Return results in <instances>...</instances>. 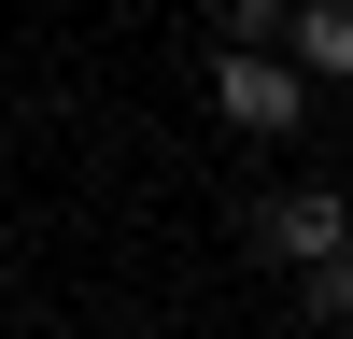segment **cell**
<instances>
[{
	"instance_id": "7a4b0ae2",
	"label": "cell",
	"mask_w": 353,
	"mask_h": 339,
	"mask_svg": "<svg viewBox=\"0 0 353 339\" xmlns=\"http://www.w3.org/2000/svg\"><path fill=\"white\" fill-rule=\"evenodd\" d=\"M339 240H353V198L339 184H269L254 198V254H269V269H325Z\"/></svg>"
},
{
	"instance_id": "3957f363",
	"label": "cell",
	"mask_w": 353,
	"mask_h": 339,
	"mask_svg": "<svg viewBox=\"0 0 353 339\" xmlns=\"http://www.w3.org/2000/svg\"><path fill=\"white\" fill-rule=\"evenodd\" d=\"M283 56H297L311 85H353V0H297V28H283Z\"/></svg>"
},
{
	"instance_id": "5b68a950",
	"label": "cell",
	"mask_w": 353,
	"mask_h": 339,
	"mask_svg": "<svg viewBox=\"0 0 353 339\" xmlns=\"http://www.w3.org/2000/svg\"><path fill=\"white\" fill-rule=\"evenodd\" d=\"M297 28V0H212V43H283Z\"/></svg>"
},
{
	"instance_id": "277c9868",
	"label": "cell",
	"mask_w": 353,
	"mask_h": 339,
	"mask_svg": "<svg viewBox=\"0 0 353 339\" xmlns=\"http://www.w3.org/2000/svg\"><path fill=\"white\" fill-rule=\"evenodd\" d=\"M297 297H311V325H339V339H353V240L325 254V269H297Z\"/></svg>"
},
{
	"instance_id": "8992f818",
	"label": "cell",
	"mask_w": 353,
	"mask_h": 339,
	"mask_svg": "<svg viewBox=\"0 0 353 339\" xmlns=\"http://www.w3.org/2000/svg\"><path fill=\"white\" fill-rule=\"evenodd\" d=\"M311 339H339V325H311Z\"/></svg>"
},
{
	"instance_id": "6da1fadb",
	"label": "cell",
	"mask_w": 353,
	"mask_h": 339,
	"mask_svg": "<svg viewBox=\"0 0 353 339\" xmlns=\"http://www.w3.org/2000/svg\"><path fill=\"white\" fill-rule=\"evenodd\" d=\"M212 113H226L241 141H297V127H311V71H297L283 43H212Z\"/></svg>"
}]
</instances>
